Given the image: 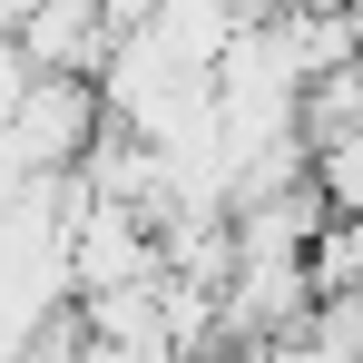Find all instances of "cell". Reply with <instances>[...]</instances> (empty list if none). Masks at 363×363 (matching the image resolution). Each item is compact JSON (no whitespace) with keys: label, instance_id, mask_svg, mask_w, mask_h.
Instances as JSON below:
<instances>
[{"label":"cell","instance_id":"5","mask_svg":"<svg viewBox=\"0 0 363 363\" xmlns=\"http://www.w3.org/2000/svg\"><path fill=\"white\" fill-rule=\"evenodd\" d=\"M304 275H314V304H344V295H363V216H334L324 236L304 245Z\"/></svg>","mask_w":363,"mask_h":363},{"label":"cell","instance_id":"2","mask_svg":"<svg viewBox=\"0 0 363 363\" xmlns=\"http://www.w3.org/2000/svg\"><path fill=\"white\" fill-rule=\"evenodd\" d=\"M60 265H69V304L118 295V285H157V275H167V255H157V226H147V216H128V206H89V216L69 226Z\"/></svg>","mask_w":363,"mask_h":363},{"label":"cell","instance_id":"4","mask_svg":"<svg viewBox=\"0 0 363 363\" xmlns=\"http://www.w3.org/2000/svg\"><path fill=\"white\" fill-rule=\"evenodd\" d=\"M79 324H89V344H167V275L157 285H118V295H89Z\"/></svg>","mask_w":363,"mask_h":363},{"label":"cell","instance_id":"3","mask_svg":"<svg viewBox=\"0 0 363 363\" xmlns=\"http://www.w3.org/2000/svg\"><path fill=\"white\" fill-rule=\"evenodd\" d=\"M20 60H30V79H99L108 69V20H99V0H40V20L10 40Z\"/></svg>","mask_w":363,"mask_h":363},{"label":"cell","instance_id":"7","mask_svg":"<svg viewBox=\"0 0 363 363\" xmlns=\"http://www.w3.org/2000/svg\"><path fill=\"white\" fill-rule=\"evenodd\" d=\"M30 20H40V0H0V40H20Z\"/></svg>","mask_w":363,"mask_h":363},{"label":"cell","instance_id":"6","mask_svg":"<svg viewBox=\"0 0 363 363\" xmlns=\"http://www.w3.org/2000/svg\"><path fill=\"white\" fill-rule=\"evenodd\" d=\"M20 99H30V60L0 40V128H10V108H20Z\"/></svg>","mask_w":363,"mask_h":363},{"label":"cell","instance_id":"1","mask_svg":"<svg viewBox=\"0 0 363 363\" xmlns=\"http://www.w3.org/2000/svg\"><path fill=\"white\" fill-rule=\"evenodd\" d=\"M99 128H108L99 79H30V99L10 108L0 147H10V167H20V177H69V167L99 147Z\"/></svg>","mask_w":363,"mask_h":363}]
</instances>
